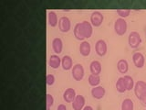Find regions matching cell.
Masks as SVG:
<instances>
[{"mask_svg":"<svg viewBox=\"0 0 146 110\" xmlns=\"http://www.w3.org/2000/svg\"><path fill=\"white\" fill-rule=\"evenodd\" d=\"M141 37L137 31H131L128 36V44H129L130 48L131 49H136L141 45Z\"/></svg>","mask_w":146,"mask_h":110,"instance_id":"obj_3","label":"cell"},{"mask_svg":"<svg viewBox=\"0 0 146 110\" xmlns=\"http://www.w3.org/2000/svg\"><path fill=\"white\" fill-rule=\"evenodd\" d=\"M113 29L118 36H123L127 32V29H128L126 20L124 18H121V17L117 18L115 22H114Z\"/></svg>","mask_w":146,"mask_h":110,"instance_id":"obj_2","label":"cell"},{"mask_svg":"<svg viewBox=\"0 0 146 110\" xmlns=\"http://www.w3.org/2000/svg\"><path fill=\"white\" fill-rule=\"evenodd\" d=\"M79 50H80V53L83 57H88L89 55L90 54V52H91L90 43L89 42V41H87V40L81 41L80 46H79Z\"/></svg>","mask_w":146,"mask_h":110,"instance_id":"obj_13","label":"cell"},{"mask_svg":"<svg viewBox=\"0 0 146 110\" xmlns=\"http://www.w3.org/2000/svg\"><path fill=\"white\" fill-rule=\"evenodd\" d=\"M90 94L92 95V97L94 99L97 100H100L104 97L105 94H106V90L103 86H96V87H92V89L90 91Z\"/></svg>","mask_w":146,"mask_h":110,"instance_id":"obj_11","label":"cell"},{"mask_svg":"<svg viewBox=\"0 0 146 110\" xmlns=\"http://www.w3.org/2000/svg\"><path fill=\"white\" fill-rule=\"evenodd\" d=\"M48 25L52 28H55L57 25H58V15L55 11L50 10L48 12Z\"/></svg>","mask_w":146,"mask_h":110,"instance_id":"obj_19","label":"cell"},{"mask_svg":"<svg viewBox=\"0 0 146 110\" xmlns=\"http://www.w3.org/2000/svg\"><path fill=\"white\" fill-rule=\"evenodd\" d=\"M73 66L74 65H73L72 58L70 55H64L61 58V67L63 68V70H65V71L71 70Z\"/></svg>","mask_w":146,"mask_h":110,"instance_id":"obj_16","label":"cell"},{"mask_svg":"<svg viewBox=\"0 0 146 110\" xmlns=\"http://www.w3.org/2000/svg\"><path fill=\"white\" fill-rule=\"evenodd\" d=\"M76 96V91L73 88H67L63 93V99L66 103H72Z\"/></svg>","mask_w":146,"mask_h":110,"instance_id":"obj_15","label":"cell"},{"mask_svg":"<svg viewBox=\"0 0 146 110\" xmlns=\"http://www.w3.org/2000/svg\"><path fill=\"white\" fill-rule=\"evenodd\" d=\"M88 82L91 87H96L99 86L100 84V75H93L90 74L88 78Z\"/></svg>","mask_w":146,"mask_h":110,"instance_id":"obj_23","label":"cell"},{"mask_svg":"<svg viewBox=\"0 0 146 110\" xmlns=\"http://www.w3.org/2000/svg\"><path fill=\"white\" fill-rule=\"evenodd\" d=\"M103 20H104V16L100 11H93L91 13L90 17V22L92 25V27L95 28L100 27L103 23Z\"/></svg>","mask_w":146,"mask_h":110,"instance_id":"obj_5","label":"cell"},{"mask_svg":"<svg viewBox=\"0 0 146 110\" xmlns=\"http://www.w3.org/2000/svg\"><path fill=\"white\" fill-rule=\"evenodd\" d=\"M82 110H94L92 107H90V105H85L84 108Z\"/></svg>","mask_w":146,"mask_h":110,"instance_id":"obj_29","label":"cell"},{"mask_svg":"<svg viewBox=\"0 0 146 110\" xmlns=\"http://www.w3.org/2000/svg\"><path fill=\"white\" fill-rule=\"evenodd\" d=\"M55 81H56V78H55L54 74L52 73H49L47 76H46V82L48 86H51L55 84Z\"/></svg>","mask_w":146,"mask_h":110,"instance_id":"obj_26","label":"cell"},{"mask_svg":"<svg viewBox=\"0 0 146 110\" xmlns=\"http://www.w3.org/2000/svg\"><path fill=\"white\" fill-rule=\"evenodd\" d=\"M51 47L55 54L59 55L63 50V41L60 38H54L51 42Z\"/></svg>","mask_w":146,"mask_h":110,"instance_id":"obj_12","label":"cell"},{"mask_svg":"<svg viewBox=\"0 0 146 110\" xmlns=\"http://www.w3.org/2000/svg\"><path fill=\"white\" fill-rule=\"evenodd\" d=\"M117 70L120 73H127L128 70H129V63L125 59H120L117 62Z\"/></svg>","mask_w":146,"mask_h":110,"instance_id":"obj_18","label":"cell"},{"mask_svg":"<svg viewBox=\"0 0 146 110\" xmlns=\"http://www.w3.org/2000/svg\"><path fill=\"white\" fill-rule=\"evenodd\" d=\"M54 104V97L52 95L47 94L46 95V107H47V110H50V107H52Z\"/></svg>","mask_w":146,"mask_h":110,"instance_id":"obj_25","label":"cell"},{"mask_svg":"<svg viewBox=\"0 0 146 110\" xmlns=\"http://www.w3.org/2000/svg\"><path fill=\"white\" fill-rule=\"evenodd\" d=\"M123 80H124L127 91H131L132 89L134 88L135 82H134L133 78H132L131 76H130V75H124V76H123Z\"/></svg>","mask_w":146,"mask_h":110,"instance_id":"obj_22","label":"cell"},{"mask_svg":"<svg viewBox=\"0 0 146 110\" xmlns=\"http://www.w3.org/2000/svg\"><path fill=\"white\" fill-rule=\"evenodd\" d=\"M73 33L76 40L83 41L85 39H90L93 34V27L89 21L79 22L73 29Z\"/></svg>","mask_w":146,"mask_h":110,"instance_id":"obj_1","label":"cell"},{"mask_svg":"<svg viewBox=\"0 0 146 110\" xmlns=\"http://www.w3.org/2000/svg\"><path fill=\"white\" fill-rule=\"evenodd\" d=\"M71 29V22L68 17L63 16L58 19V30L63 33H67Z\"/></svg>","mask_w":146,"mask_h":110,"instance_id":"obj_7","label":"cell"},{"mask_svg":"<svg viewBox=\"0 0 146 110\" xmlns=\"http://www.w3.org/2000/svg\"><path fill=\"white\" fill-rule=\"evenodd\" d=\"M95 52L100 57H103L107 54L108 46L104 40H99L95 43Z\"/></svg>","mask_w":146,"mask_h":110,"instance_id":"obj_6","label":"cell"},{"mask_svg":"<svg viewBox=\"0 0 146 110\" xmlns=\"http://www.w3.org/2000/svg\"><path fill=\"white\" fill-rule=\"evenodd\" d=\"M85 103H86V99L84 96L81 95H77L76 98L71 103L73 110H82L85 107Z\"/></svg>","mask_w":146,"mask_h":110,"instance_id":"obj_10","label":"cell"},{"mask_svg":"<svg viewBox=\"0 0 146 110\" xmlns=\"http://www.w3.org/2000/svg\"><path fill=\"white\" fill-rule=\"evenodd\" d=\"M131 59H132V62H133V64L135 65L136 68H138V69L143 68L144 64H145V57L143 53L134 52L133 55H132Z\"/></svg>","mask_w":146,"mask_h":110,"instance_id":"obj_9","label":"cell"},{"mask_svg":"<svg viewBox=\"0 0 146 110\" xmlns=\"http://www.w3.org/2000/svg\"><path fill=\"white\" fill-rule=\"evenodd\" d=\"M115 87H116L117 92H119L120 94H123V93H125V92L127 91L124 80H123V77H119L118 78V80H117L116 84H115Z\"/></svg>","mask_w":146,"mask_h":110,"instance_id":"obj_20","label":"cell"},{"mask_svg":"<svg viewBox=\"0 0 146 110\" xmlns=\"http://www.w3.org/2000/svg\"><path fill=\"white\" fill-rule=\"evenodd\" d=\"M140 101L141 103H143V105H146V93L145 94H143V95H141V97L140 98Z\"/></svg>","mask_w":146,"mask_h":110,"instance_id":"obj_28","label":"cell"},{"mask_svg":"<svg viewBox=\"0 0 146 110\" xmlns=\"http://www.w3.org/2000/svg\"><path fill=\"white\" fill-rule=\"evenodd\" d=\"M116 13L120 16L121 18H125L128 17L131 14V9H117Z\"/></svg>","mask_w":146,"mask_h":110,"instance_id":"obj_24","label":"cell"},{"mask_svg":"<svg viewBox=\"0 0 146 110\" xmlns=\"http://www.w3.org/2000/svg\"><path fill=\"white\" fill-rule=\"evenodd\" d=\"M57 110H68V108L64 104H59L57 107Z\"/></svg>","mask_w":146,"mask_h":110,"instance_id":"obj_27","label":"cell"},{"mask_svg":"<svg viewBox=\"0 0 146 110\" xmlns=\"http://www.w3.org/2000/svg\"><path fill=\"white\" fill-rule=\"evenodd\" d=\"M121 110H133L134 109V103L133 101L130 98H125L121 103Z\"/></svg>","mask_w":146,"mask_h":110,"instance_id":"obj_21","label":"cell"},{"mask_svg":"<svg viewBox=\"0 0 146 110\" xmlns=\"http://www.w3.org/2000/svg\"><path fill=\"white\" fill-rule=\"evenodd\" d=\"M90 74L100 75L102 71V66L100 62L97 61V60L91 62L90 64Z\"/></svg>","mask_w":146,"mask_h":110,"instance_id":"obj_14","label":"cell"},{"mask_svg":"<svg viewBox=\"0 0 146 110\" xmlns=\"http://www.w3.org/2000/svg\"><path fill=\"white\" fill-rule=\"evenodd\" d=\"M134 95L139 99L141 97V95L146 93V82L145 81H138L134 85Z\"/></svg>","mask_w":146,"mask_h":110,"instance_id":"obj_8","label":"cell"},{"mask_svg":"<svg viewBox=\"0 0 146 110\" xmlns=\"http://www.w3.org/2000/svg\"><path fill=\"white\" fill-rule=\"evenodd\" d=\"M48 65L52 69H58L59 66H61V58L57 54L50 55L48 60Z\"/></svg>","mask_w":146,"mask_h":110,"instance_id":"obj_17","label":"cell"},{"mask_svg":"<svg viewBox=\"0 0 146 110\" xmlns=\"http://www.w3.org/2000/svg\"><path fill=\"white\" fill-rule=\"evenodd\" d=\"M71 74L75 81H81L85 74L84 67L80 63H77L71 69Z\"/></svg>","mask_w":146,"mask_h":110,"instance_id":"obj_4","label":"cell"}]
</instances>
